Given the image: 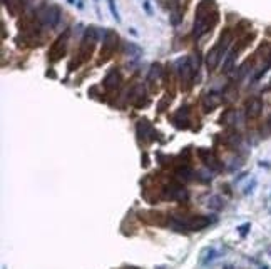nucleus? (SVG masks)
I'll use <instances>...</instances> for the list:
<instances>
[{
    "mask_svg": "<svg viewBox=\"0 0 271 269\" xmlns=\"http://www.w3.org/2000/svg\"><path fill=\"white\" fill-rule=\"evenodd\" d=\"M261 100L259 99H253L248 104V117L249 119H254V117H258L259 115V112H261Z\"/></svg>",
    "mask_w": 271,
    "mask_h": 269,
    "instance_id": "f257e3e1",
    "label": "nucleus"
},
{
    "mask_svg": "<svg viewBox=\"0 0 271 269\" xmlns=\"http://www.w3.org/2000/svg\"><path fill=\"white\" fill-rule=\"evenodd\" d=\"M109 8H110V13H112V17L115 18V20H120V17H119V12H117V8H115V3H114V0H109Z\"/></svg>",
    "mask_w": 271,
    "mask_h": 269,
    "instance_id": "f03ea898",
    "label": "nucleus"
},
{
    "mask_svg": "<svg viewBox=\"0 0 271 269\" xmlns=\"http://www.w3.org/2000/svg\"><path fill=\"white\" fill-rule=\"evenodd\" d=\"M216 202H219V197H211L209 206H211V207H214V209H219V207H221V204H216Z\"/></svg>",
    "mask_w": 271,
    "mask_h": 269,
    "instance_id": "7ed1b4c3",
    "label": "nucleus"
},
{
    "mask_svg": "<svg viewBox=\"0 0 271 269\" xmlns=\"http://www.w3.org/2000/svg\"><path fill=\"white\" fill-rule=\"evenodd\" d=\"M248 229H249V224H243V226L239 227V232H241V236H244V234L248 232Z\"/></svg>",
    "mask_w": 271,
    "mask_h": 269,
    "instance_id": "20e7f679",
    "label": "nucleus"
},
{
    "mask_svg": "<svg viewBox=\"0 0 271 269\" xmlns=\"http://www.w3.org/2000/svg\"><path fill=\"white\" fill-rule=\"evenodd\" d=\"M222 269H234V267H233V266H224Z\"/></svg>",
    "mask_w": 271,
    "mask_h": 269,
    "instance_id": "39448f33",
    "label": "nucleus"
}]
</instances>
